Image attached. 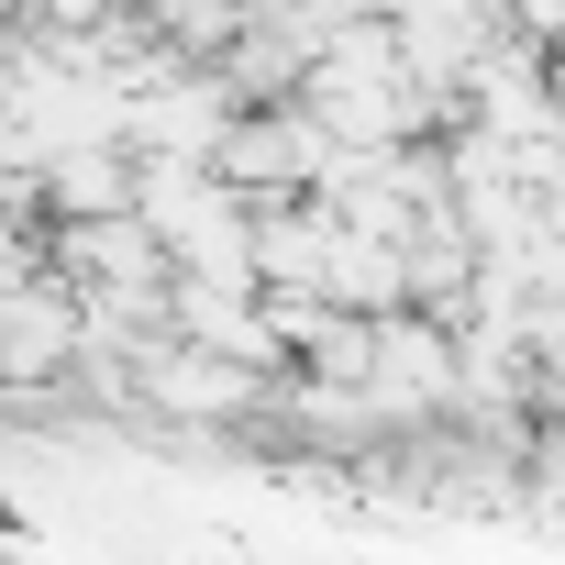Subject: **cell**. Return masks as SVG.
<instances>
[{
	"instance_id": "cell-2",
	"label": "cell",
	"mask_w": 565,
	"mask_h": 565,
	"mask_svg": "<svg viewBox=\"0 0 565 565\" xmlns=\"http://www.w3.org/2000/svg\"><path fill=\"white\" fill-rule=\"evenodd\" d=\"M311 289H322L333 311H399V244L333 222V244H322V266H311Z\"/></svg>"
},
{
	"instance_id": "cell-1",
	"label": "cell",
	"mask_w": 565,
	"mask_h": 565,
	"mask_svg": "<svg viewBox=\"0 0 565 565\" xmlns=\"http://www.w3.org/2000/svg\"><path fill=\"white\" fill-rule=\"evenodd\" d=\"M322 156H333V134H322L300 100H233V111L211 122V145H200V167H211L233 200H289V189L322 178Z\"/></svg>"
}]
</instances>
